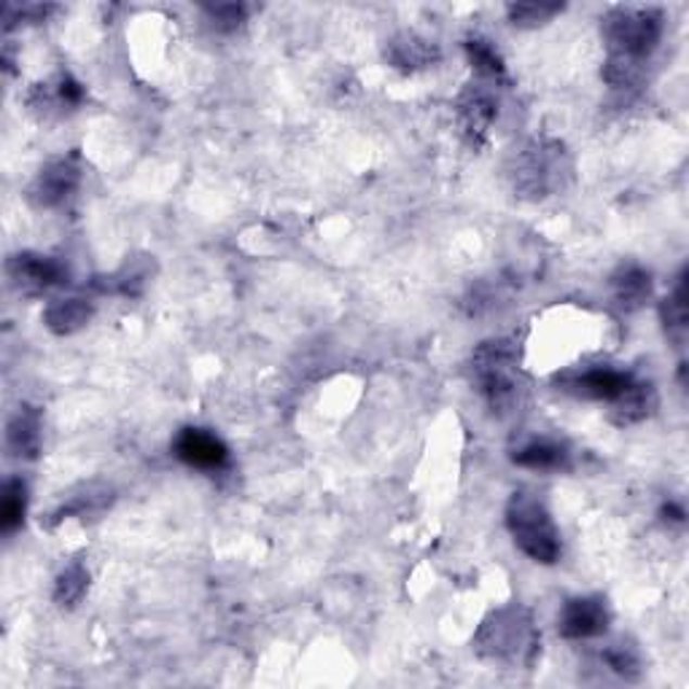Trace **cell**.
Masks as SVG:
<instances>
[{
  "label": "cell",
  "mask_w": 689,
  "mask_h": 689,
  "mask_svg": "<svg viewBox=\"0 0 689 689\" xmlns=\"http://www.w3.org/2000/svg\"><path fill=\"white\" fill-rule=\"evenodd\" d=\"M480 658L501 665H531L539 652V633L528 609L509 607L490 614L474 638Z\"/></svg>",
  "instance_id": "obj_1"
},
{
  "label": "cell",
  "mask_w": 689,
  "mask_h": 689,
  "mask_svg": "<svg viewBox=\"0 0 689 689\" xmlns=\"http://www.w3.org/2000/svg\"><path fill=\"white\" fill-rule=\"evenodd\" d=\"M603 36L612 49L609 60L641 68L663 38V11L649 5H617L603 20Z\"/></svg>",
  "instance_id": "obj_2"
},
{
  "label": "cell",
  "mask_w": 689,
  "mask_h": 689,
  "mask_svg": "<svg viewBox=\"0 0 689 689\" xmlns=\"http://www.w3.org/2000/svg\"><path fill=\"white\" fill-rule=\"evenodd\" d=\"M507 528L520 552L536 563L552 565L560 558V534L545 503L531 493H514L507 507Z\"/></svg>",
  "instance_id": "obj_3"
},
{
  "label": "cell",
  "mask_w": 689,
  "mask_h": 689,
  "mask_svg": "<svg viewBox=\"0 0 689 689\" xmlns=\"http://www.w3.org/2000/svg\"><path fill=\"white\" fill-rule=\"evenodd\" d=\"M472 369L480 394L485 396L493 412L507 414L518 407V347L512 340L498 337L480 345L472 358Z\"/></svg>",
  "instance_id": "obj_4"
},
{
  "label": "cell",
  "mask_w": 689,
  "mask_h": 689,
  "mask_svg": "<svg viewBox=\"0 0 689 689\" xmlns=\"http://www.w3.org/2000/svg\"><path fill=\"white\" fill-rule=\"evenodd\" d=\"M638 378H633L630 372H622V369L612 367H590L582 369V372H565L563 378H558V385L565 394H574L579 399L590 401H607L614 405L620 396H625L630 391V385Z\"/></svg>",
  "instance_id": "obj_5"
},
{
  "label": "cell",
  "mask_w": 689,
  "mask_h": 689,
  "mask_svg": "<svg viewBox=\"0 0 689 689\" xmlns=\"http://www.w3.org/2000/svg\"><path fill=\"white\" fill-rule=\"evenodd\" d=\"M173 452H176L178 461L200 469V472H221L229 463V447L213 431L194 429V425L178 431Z\"/></svg>",
  "instance_id": "obj_6"
},
{
  "label": "cell",
  "mask_w": 689,
  "mask_h": 689,
  "mask_svg": "<svg viewBox=\"0 0 689 689\" xmlns=\"http://www.w3.org/2000/svg\"><path fill=\"white\" fill-rule=\"evenodd\" d=\"M609 627V609L603 598H571L560 612V636L569 641L603 636Z\"/></svg>",
  "instance_id": "obj_7"
},
{
  "label": "cell",
  "mask_w": 689,
  "mask_h": 689,
  "mask_svg": "<svg viewBox=\"0 0 689 689\" xmlns=\"http://www.w3.org/2000/svg\"><path fill=\"white\" fill-rule=\"evenodd\" d=\"M78 181H81V165H78V154L60 156L52 160L41 170V176L33 183V200L41 207H54L71 197L76 192Z\"/></svg>",
  "instance_id": "obj_8"
},
{
  "label": "cell",
  "mask_w": 689,
  "mask_h": 689,
  "mask_svg": "<svg viewBox=\"0 0 689 689\" xmlns=\"http://www.w3.org/2000/svg\"><path fill=\"white\" fill-rule=\"evenodd\" d=\"M9 276L20 289L38 294V291L54 289L68 280V270L63 261L52 259V256L41 254H16L9 261Z\"/></svg>",
  "instance_id": "obj_9"
},
{
  "label": "cell",
  "mask_w": 689,
  "mask_h": 689,
  "mask_svg": "<svg viewBox=\"0 0 689 689\" xmlns=\"http://www.w3.org/2000/svg\"><path fill=\"white\" fill-rule=\"evenodd\" d=\"M512 461L523 469H534V472H563V469H571V450L563 442L541 436V439H531L518 447L512 452Z\"/></svg>",
  "instance_id": "obj_10"
},
{
  "label": "cell",
  "mask_w": 689,
  "mask_h": 689,
  "mask_svg": "<svg viewBox=\"0 0 689 689\" xmlns=\"http://www.w3.org/2000/svg\"><path fill=\"white\" fill-rule=\"evenodd\" d=\"M41 414L33 407H20L14 418L9 420V434H5V442H9V450L14 458H33L41 452Z\"/></svg>",
  "instance_id": "obj_11"
},
{
  "label": "cell",
  "mask_w": 689,
  "mask_h": 689,
  "mask_svg": "<svg viewBox=\"0 0 689 689\" xmlns=\"http://www.w3.org/2000/svg\"><path fill=\"white\" fill-rule=\"evenodd\" d=\"M614 299L625 312H636L652 296V276L638 265H625L612 278Z\"/></svg>",
  "instance_id": "obj_12"
},
{
  "label": "cell",
  "mask_w": 689,
  "mask_h": 689,
  "mask_svg": "<svg viewBox=\"0 0 689 689\" xmlns=\"http://www.w3.org/2000/svg\"><path fill=\"white\" fill-rule=\"evenodd\" d=\"M654 405H658V396H654L652 383H643V380H636L630 385L625 396H620L617 401L612 405V420L617 425H633V423H641L652 414Z\"/></svg>",
  "instance_id": "obj_13"
},
{
  "label": "cell",
  "mask_w": 689,
  "mask_h": 689,
  "mask_svg": "<svg viewBox=\"0 0 689 689\" xmlns=\"http://www.w3.org/2000/svg\"><path fill=\"white\" fill-rule=\"evenodd\" d=\"M439 60V49L418 36H399L388 47V63L401 71H418Z\"/></svg>",
  "instance_id": "obj_14"
},
{
  "label": "cell",
  "mask_w": 689,
  "mask_h": 689,
  "mask_svg": "<svg viewBox=\"0 0 689 689\" xmlns=\"http://www.w3.org/2000/svg\"><path fill=\"white\" fill-rule=\"evenodd\" d=\"M458 109H461L463 130H467L474 140L485 136L493 116H496V103H493L490 94L483 92V89H469V92L461 98V103H458Z\"/></svg>",
  "instance_id": "obj_15"
},
{
  "label": "cell",
  "mask_w": 689,
  "mask_h": 689,
  "mask_svg": "<svg viewBox=\"0 0 689 689\" xmlns=\"http://www.w3.org/2000/svg\"><path fill=\"white\" fill-rule=\"evenodd\" d=\"M89 318H92V305H87L84 299H60L43 312V321L54 334L78 332L81 327H87Z\"/></svg>",
  "instance_id": "obj_16"
},
{
  "label": "cell",
  "mask_w": 689,
  "mask_h": 689,
  "mask_svg": "<svg viewBox=\"0 0 689 689\" xmlns=\"http://www.w3.org/2000/svg\"><path fill=\"white\" fill-rule=\"evenodd\" d=\"M27 514V485L20 477H11L3 485V501H0V531L3 536L16 534L25 523Z\"/></svg>",
  "instance_id": "obj_17"
},
{
  "label": "cell",
  "mask_w": 689,
  "mask_h": 689,
  "mask_svg": "<svg viewBox=\"0 0 689 689\" xmlns=\"http://www.w3.org/2000/svg\"><path fill=\"white\" fill-rule=\"evenodd\" d=\"M660 312H663V321H665V329H668L671 337L676 340V343H681L687 334V318H689V307H687V270L681 272L679 283H676L674 294L668 296V299L663 302V307H660Z\"/></svg>",
  "instance_id": "obj_18"
},
{
  "label": "cell",
  "mask_w": 689,
  "mask_h": 689,
  "mask_svg": "<svg viewBox=\"0 0 689 689\" xmlns=\"http://www.w3.org/2000/svg\"><path fill=\"white\" fill-rule=\"evenodd\" d=\"M463 49H467L469 63L474 65V71L483 73V76H487V78H503L507 65H503L501 54H498L496 49L490 47V41L474 36V38H469L467 43H463Z\"/></svg>",
  "instance_id": "obj_19"
},
{
  "label": "cell",
  "mask_w": 689,
  "mask_h": 689,
  "mask_svg": "<svg viewBox=\"0 0 689 689\" xmlns=\"http://www.w3.org/2000/svg\"><path fill=\"white\" fill-rule=\"evenodd\" d=\"M89 585V574L81 563H73L63 574L58 576V585H54V601L60 607H76L78 601L84 598Z\"/></svg>",
  "instance_id": "obj_20"
},
{
  "label": "cell",
  "mask_w": 689,
  "mask_h": 689,
  "mask_svg": "<svg viewBox=\"0 0 689 689\" xmlns=\"http://www.w3.org/2000/svg\"><path fill=\"white\" fill-rule=\"evenodd\" d=\"M603 663H607L614 674H620L622 679L636 681L638 676H641V658H638L636 649L627 647V643H612V647L603 652Z\"/></svg>",
  "instance_id": "obj_21"
},
{
  "label": "cell",
  "mask_w": 689,
  "mask_h": 689,
  "mask_svg": "<svg viewBox=\"0 0 689 689\" xmlns=\"http://www.w3.org/2000/svg\"><path fill=\"white\" fill-rule=\"evenodd\" d=\"M563 5H545V3H518V5H507V14L512 20V25L520 27H534L541 25V22L552 20L554 14H560Z\"/></svg>",
  "instance_id": "obj_22"
},
{
  "label": "cell",
  "mask_w": 689,
  "mask_h": 689,
  "mask_svg": "<svg viewBox=\"0 0 689 689\" xmlns=\"http://www.w3.org/2000/svg\"><path fill=\"white\" fill-rule=\"evenodd\" d=\"M207 11H210V16L216 20V25L221 27V30H234V27L245 20L243 5H213V9Z\"/></svg>",
  "instance_id": "obj_23"
},
{
  "label": "cell",
  "mask_w": 689,
  "mask_h": 689,
  "mask_svg": "<svg viewBox=\"0 0 689 689\" xmlns=\"http://www.w3.org/2000/svg\"><path fill=\"white\" fill-rule=\"evenodd\" d=\"M663 514H671V518H665V520H674V523H685V518H687V512L679 507V503H665Z\"/></svg>",
  "instance_id": "obj_24"
}]
</instances>
